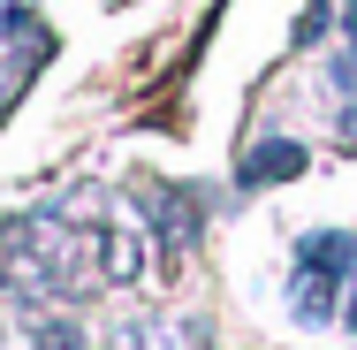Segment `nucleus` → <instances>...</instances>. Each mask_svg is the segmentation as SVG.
<instances>
[{
	"mask_svg": "<svg viewBox=\"0 0 357 350\" xmlns=\"http://www.w3.org/2000/svg\"><path fill=\"white\" fill-rule=\"evenodd\" d=\"M304 168H312V152H304V138H259L251 152H243L236 183H243V191H274V183H296Z\"/></svg>",
	"mask_w": 357,
	"mask_h": 350,
	"instance_id": "obj_1",
	"label": "nucleus"
},
{
	"mask_svg": "<svg viewBox=\"0 0 357 350\" xmlns=\"http://www.w3.org/2000/svg\"><path fill=\"white\" fill-rule=\"evenodd\" d=\"M327 31H335V0H312V8L296 15V54H312Z\"/></svg>",
	"mask_w": 357,
	"mask_h": 350,
	"instance_id": "obj_2",
	"label": "nucleus"
},
{
	"mask_svg": "<svg viewBox=\"0 0 357 350\" xmlns=\"http://www.w3.org/2000/svg\"><path fill=\"white\" fill-rule=\"evenodd\" d=\"M31 350H84V335L69 320H31Z\"/></svg>",
	"mask_w": 357,
	"mask_h": 350,
	"instance_id": "obj_3",
	"label": "nucleus"
},
{
	"mask_svg": "<svg viewBox=\"0 0 357 350\" xmlns=\"http://www.w3.org/2000/svg\"><path fill=\"white\" fill-rule=\"evenodd\" d=\"M342 328L357 335V282H350V297H342Z\"/></svg>",
	"mask_w": 357,
	"mask_h": 350,
	"instance_id": "obj_4",
	"label": "nucleus"
}]
</instances>
